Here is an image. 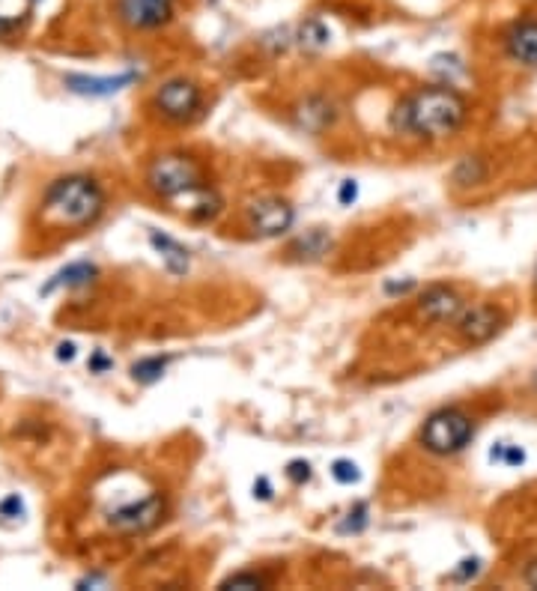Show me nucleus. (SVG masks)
<instances>
[{"label": "nucleus", "mask_w": 537, "mask_h": 591, "mask_svg": "<svg viewBox=\"0 0 537 591\" xmlns=\"http://www.w3.org/2000/svg\"><path fill=\"white\" fill-rule=\"evenodd\" d=\"M332 475H335L338 481H344V484H353V481L358 478L356 463H350V460H338V463H335V469H332Z\"/></svg>", "instance_id": "a211bd4d"}, {"label": "nucleus", "mask_w": 537, "mask_h": 591, "mask_svg": "<svg viewBox=\"0 0 537 591\" xmlns=\"http://www.w3.org/2000/svg\"><path fill=\"white\" fill-rule=\"evenodd\" d=\"M153 245L162 251V257H165V263L174 269V272H182L185 266H188V254H185V248L174 242L171 236H159V233H153Z\"/></svg>", "instance_id": "ddd939ff"}, {"label": "nucleus", "mask_w": 537, "mask_h": 591, "mask_svg": "<svg viewBox=\"0 0 537 591\" xmlns=\"http://www.w3.org/2000/svg\"><path fill=\"white\" fill-rule=\"evenodd\" d=\"M296 212L287 200L281 197H266V200H257L251 209H248V221L254 227V233L260 236H278L284 230H290Z\"/></svg>", "instance_id": "1a4fd4ad"}, {"label": "nucleus", "mask_w": 537, "mask_h": 591, "mask_svg": "<svg viewBox=\"0 0 537 591\" xmlns=\"http://www.w3.org/2000/svg\"><path fill=\"white\" fill-rule=\"evenodd\" d=\"M290 478L293 481H308L311 478V466L308 463H290Z\"/></svg>", "instance_id": "6ab92c4d"}, {"label": "nucleus", "mask_w": 537, "mask_h": 591, "mask_svg": "<svg viewBox=\"0 0 537 591\" xmlns=\"http://www.w3.org/2000/svg\"><path fill=\"white\" fill-rule=\"evenodd\" d=\"M472 436H475V424L460 409L433 412L424 421V430H421V442L433 454H457L472 442Z\"/></svg>", "instance_id": "7ed1b4c3"}, {"label": "nucleus", "mask_w": 537, "mask_h": 591, "mask_svg": "<svg viewBox=\"0 0 537 591\" xmlns=\"http://www.w3.org/2000/svg\"><path fill=\"white\" fill-rule=\"evenodd\" d=\"M502 326H505V317L493 305H475L457 317V335L469 347H481V344L493 341L502 332Z\"/></svg>", "instance_id": "0eeeda50"}, {"label": "nucleus", "mask_w": 537, "mask_h": 591, "mask_svg": "<svg viewBox=\"0 0 537 591\" xmlns=\"http://www.w3.org/2000/svg\"><path fill=\"white\" fill-rule=\"evenodd\" d=\"M165 517V502L159 496H147L141 502H126L108 514V526L117 535H144L156 529Z\"/></svg>", "instance_id": "39448f33"}, {"label": "nucleus", "mask_w": 537, "mask_h": 591, "mask_svg": "<svg viewBox=\"0 0 537 591\" xmlns=\"http://www.w3.org/2000/svg\"><path fill=\"white\" fill-rule=\"evenodd\" d=\"M177 0H114L120 24L129 30H156L174 18Z\"/></svg>", "instance_id": "423d86ee"}, {"label": "nucleus", "mask_w": 537, "mask_h": 591, "mask_svg": "<svg viewBox=\"0 0 537 591\" xmlns=\"http://www.w3.org/2000/svg\"><path fill=\"white\" fill-rule=\"evenodd\" d=\"M150 189L159 197H188L191 192L200 189V171L191 159L185 156H162L153 168H150V177H147Z\"/></svg>", "instance_id": "20e7f679"}, {"label": "nucleus", "mask_w": 537, "mask_h": 591, "mask_svg": "<svg viewBox=\"0 0 537 591\" xmlns=\"http://www.w3.org/2000/svg\"><path fill=\"white\" fill-rule=\"evenodd\" d=\"M299 39L305 48H323L329 42V27L323 21H308V24H302Z\"/></svg>", "instance_id": "4468645a"}, {"label": "nucleus", "mask_w": 537, "mask_h": 591, "mask_svg": "<svg viewBox=\"0 0 537 591\" xmlns=\"http://www.w3.org/2000/svg\"><path fill=\"white\" fill-rule=\"evenodd\" d=\"M523 460H526L523 448H511V451H508V463H523Z\"/></svg>", "instance_id": "412c9836"}, {"label": "nucleus", "mask_w": 537, "mask_h": 591, "mask_svg": "<svg viewBox=\"0 0 537 591\" xmlns=\"http://www.w3.org/2000/svg\"><path fill=\"white\" fill-rule=\"evenodd\" d=\"M535 389H537V377H535Z\"/></svg>", "instance_id": "b1692460"}, {"label": "nucleus", "mask_w": 537, "mask_h": 591, "mask_svg": "<svg viewBox=\"0 0 537 591\" xmlns=\"http://www.w3.org/2000/svg\"><path fill=\"white\" fill-rule=\"evenodd\" d=\"M505 48L511 54V60L523 63V66H537V21H520L508 30L505 36Z\"/></svg>", "instance_id": "9b49d317"}, {"label": "nucleus", "mask_w": 537, "mask_h": 591, "mask_svg": "<svg viewBox=\"0 0 537 591\" xmlns=\"http://www.w3.org/2000/svg\"><path fill=\"white\" fill-rule=\"evenodd\" d=\"M466 120V102L457 90L451 87H427L421 93H415L409 102H403L400 108V126L412 135L421 138H448L454 135Z\"/></svg>", "instance_id": "f03ea898"}, {"label": "nucleus", "mask_w": 537, "mask_h": 591, "mask_svg": "<svg viewBox=\"0 0 537 591\" xmlns=\"http://www.w3.org/2000/svg\"><path fill=\"white\" fill-rule=\"evenodd\" d=\"M162 374H165V359H147V362H141V365L132 368V377L141 380V383H153Z\"/></svg>", "instance_id": "dca6fc26"}, {"label": "nucleus", "mask_w": 537, "mask_h": 591, "mask_svg": "<svg viewBox=\"0 0 537 591\" xmlns=\"http://www.w3.org/2000/svg\"><path fill=\"white\" fill-rule=\"evenodd\" d=\"M93 266H87V263H75V266H69V269H63L60 275H57V284H66V287H78V284H87L90 278H93Z\"/></svg>", "instance_id": "2eb2a0df"}, {"label": "nucleus", "mask_w": 537, "mask_h": 591, "mask_svg": "<svg viewBox=\"0 0 537 591\" xmlns=\"http://www.w3.org/2000/svg\"><path fill=\"white\" fill-rule=\"evenodd\" d=\"M526 583H529L532 589H537V562H532V565L526 568Z\"/></svg>", "instance_id": "aec40b11"}, {"label": "nucleus", "mask_w": 537, "mask_h": 591, "mask_svg": "<svg viewBox=\"0 0 537 591\" xmlns=\"http://www.w3.org/2000/svg\"><path fill=\"white\" fill-rule=\"evenodd\" d=\"M105 212V192L99 189L96 180L72 174L45 192L42 200V218L60 230H84L93 227Z\"/></svg>", "instance_id": "f257e3e1"}, {"label": "nucleus", "mask_w": 537, "mask_h": 591, "mask_svg": "<svg viewBox=\"0 0 537 591\" xmlns=\"http://www.w3.org/2000/svg\"><path fill=\"white\" fill-rule=\"evenodd\" d=\"M418 314L427 323H454L463 314V299H460L457 290H451L445 284H436V287H430V290L421 293Z\"/></svg>", "instance_id": "9d476101"}, {"label": "nucleus", "mask_w": 537, "mask_h": 591, "mask_svg": "<svg viewBox=\"0 0 537 591\" xmlns=\"http://www.w3.org/2000/svg\"><path fill=\"white\" fill-rule=\"evenodd\" d=\"M350 197H356V186H353V183H344V192H341V200L347 203Z\"/></svg>", "instance_id": "4be33fe9"}, {"label": "nucleus", "mask_w": 537, "mask_h": 591, "mask_svg": "<svg viewBox=\"0 0 537 591\" xmlns=\"http://www.w3.org/2000/svg\"><path fill=\"white\" fill-rule=\"evenodd\" d=\"M156 108L168 117V120H177V123H185L191 120L197 111H200V90L185 81V78H174L168 84L159 87L156 93Z\"/></svg>", "instance_id": "6e6552de"}, {"label": "nucleus", "mask_w": 537, "mask_h": 591, "mask_svg": "<svg viewBox=\"0 0 537 591\" xmlns=\"http://www.w3.org/2000/svg\"><path fill=\"white\" fill-rule=\"evenodd\" d=\"M260 586H266V580L257 577V574H239V577H230L224 583V589H260Z\"/></svg>", "instance_id": "f3484780"}, {"label": "nucleus", "mask_w": 537, "mask_h": 591, "mask_svg": "<svg viewBox=\"0 0 537 591\" xmlns=\"http://www.w3.org/2000/svg\"><path fill=\"white\" fill-rule=\"evenodd\" d=\"M93 371H99V368H108V359H102V356H96V362L90 365Z\"/></svg>", "instance_id": "5701e85b"}, {"label": "nucleus", "mask_w": 537, "mask_h": 591, "mask_svg": "<svg viewBox=\"0 0 537 591\" xmlns=\"http://www.w3.org/2000/svg\"><path fill=\"white\" fill-rule=\"evenodd\" d=\"M132 75H120V78H69V90L75 93H87V96H108L117 93L123 84H129Z\"/></svg>", "instance_id": "f8f14e48"}]
</instances>
